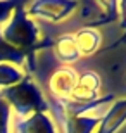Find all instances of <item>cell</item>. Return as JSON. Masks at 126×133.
Segmentation results:
<instances>
[{
  "label": "cell",
  "mask_w": 126,
  "mask_h": 133,
  "mask_svg": "<svg viewBox=\"0 0 126 133\" xmlns=\"http://www.w3.org/2000/svg\"><path fill=\"white\" fill-rule=\"evenodd\" d=\"M52 49L55 50V57L61 62L71 64V62H76L79 59V54H78V50H76V43H74L73 35H61L54 42Z\"/></svg>",
  "instance_id": "cell-9"
},
{
  "label": "cell",
  "mask_w": 126,
  "mask_h": 133,
  "mask_svg": "<svg viewBox=\"0 0 126 133\" xmlns=\"http://www.w3.org/2000/svg\"><path fill=\"white\" fill-rule=\"evenodd\" d=\"M78 81V74L74 69L71 68H59L55 69L49 78H47V92H49L50 99H69L71 97V92L76 87Z\"/></svg>",
  "instance_id": "cell-4"
},
{
  "label": "cell",
  "mask_w": 126,
  "mask_h": 133,
  "mask_svg": "<svg viewBox=\"0 0 126 133\" xmlns=\"http://www.w3.org/2000/svg\"><path fill=\"white\" fill-rule=\"evenodd\" d=\"M98 90H100V76L93 71L83 73L76 81V87L71 92L69 100L78 104H88L98 99Z\"/></svg>",
  "instance_id": "cell-5"
},
{
  "label": "cell",
  "mask_w": 126,
  "mask_h": 133,
  "mask_svg": "<svg viewBox=\"0 0 126 133\" xmlns=\"http://www.w3.org/2000/svg\"><path fill=\"white\" fill-rule=\"evenodd\" d=\"M0 94L5 102L9 104L10 111L16 112L17 119H24L33 114L49 111V102L45 99L42 88L28 74H24V78L19 83L0 90Z\"/></svg>",
  "instance_id": "cell-2"
},
{
  "label": "cell",
  "mask_w": 126,
  "mask_h": 133,
  "mask_svg": "<svg viewBox=\"0 0 126 133\" xmlns=\"http://www.w3.org/2000/svg\"><path fill=\"white\" fill-rule=\"evenodd\" d=\"M23 78H24V73L19 68L12 64H0V90L19 83Z\"/></svg>",
  "instance_id": "cell-12"
},
{
  "label": "cell",
  "mask_w": 126,
  "mask_h": 133,
  "mask_svg": "<svg viewBox=\"0 0 126 133\" xmlns=\"http://www.w3.org/2000/svg\"><path fill=\"white\" fill-rule=\"evenodd\" d=\"M14 133H57L54 119L49 114L38 112L24 119H14Z\"/></svg>",
  "instance_id": "cell-6"
},
{
  "label": "cell",
  "mask_w": 126,
  "mask_h": 133,
  "mask_svg": "<svg viewBox=\"0 0 126 133\" xmlns=\"http://www.w3.org/2000/svg\"><path fill=\"white\" fill-rule=\"evenodd\" d=\"M76 7L78 2L73 0H36L26 7V12L28 16H36L52 23H59L66 19Z\"/></svg>",
  "instance_id": "cell-3"
},
{
  "label": "cell",
  "mask_w": 126,
  "mask_h": 133,
  "mask_svg": "<svg viewBox=\"0 0 126 133\" xmlns=\"http://www.w3.org/2000/svg\"><path fill=\"white\" fill-rule=\"evenodd\" d=\"M74 36V43H76V50L79 57H88V55H93L100 49V42L102 36L97 30H92V28H83L79 30Z\"/></svg>",
  "instance_id": "cell-8"
},
{
  "label": "cell",
  "mask_w": 126,
  "mask_h": 133,
  "mask_svg": "<svg viewBox=\"0 0 126 133\" xmlns=\"http://www.w3.org/2000/svg\"><path fill=\"white\" fill-rule=\"evenodd\" d=\"M126 123V99L114 100L111 109L100 118L97 133H116Z\"/></svg>",
  "instance_id": "cell-7"
},
{
  "label": "cell",
  "mask_w": 126,
  "mask_h": 133,
  "mask_svg": "<svg viewBox=\"0 0 126 133\" xmlns=\"http://www.w3.org/2000/svg\"><path fill=\"white\" fill-rule=\"evenodd\" d=\"M10 123H12V111L0 94V133H10Z\"/></svg>",
  "instance_id": "cell-13"
},
{
  "label": "cell",
  "mask_w": 126,
  "mask_h": 133,
  "mask_svg": "<svg viewBox=\"0 0 126 133\" xmlns=\"http://www.w3.org/2000/svg\"><path fill=\"white\" fill-rule=\"evenodd\" d=\"M17 5H19V2H10V0L0 2V26L9 21V17L12 16V12H14V9Z\"/></svg>",
  "instance_id": "cell-14"
},
{
  "label": "cell",
  "mask_w": 126,
  "mask_h": 133,
  "mask_svg": "<svg viewBox=\"0 0 126 133\" xmlns=\"http://www.w3.org/2000/svg\"><path fill=\"white\" fill-rule=\"evenodd\" d=\"M98 123H100V116L95 118L74 116V118H64L61 128L64 133H92Z\"/></svg>",
  "instance_id": "cell-10"
},
{
  "label": "cell",
  "mask_w": 126,
  "mask_h": 133,
  "mask_svg": "<svg viewBox=\"0 0 126 133\" xmlns=\"http://www.w3.org/2000/svg\"><path fill=\"white\" fill-rule=\"evenodd\" d=\"M123 43H126V35H124V36H121V40H119V42H116V43H112L111 47H107V50H112V49H116L117 45H123Z\"/></svg>",
  "instance_id": "cell-15"
},
{
  "label": "cell",
  "mask_w": 126,
  "mask_h": 133,
  "mask_svg": "<svg viewBox=\"0 0 126 133\" xmlns=\"http://www.w3.org/2000/svg\"><path fill=\"white\" fill-rule=\"evenodd\" d=\"M24 54L14 49L12 45H9L2 36V26H0V64H12L16 68L24 66Z\"/></svg>",
  "instance_id": "cell-11"
},
{
  "label": "cell",
  "mask_w": 126,
  "mask_h": 133,
  "mask_svg": "<svg viewBox=\"0 0 126 133\" xmlns=\"http://www.w3.org/2000/svg\"><path fill=\"white\" fill-rule=\"evenodd\" d=\"M2 36L9 45L24 54V69L28 76L36 74L38 52L52 49L54 45V40L50 36L40 40V28L29 19L26 12V4L23 2H19V5L14 9L9 21L2 24Z\"/></svg>",
  "instance_id": "cell-1"
}]
</instances>
